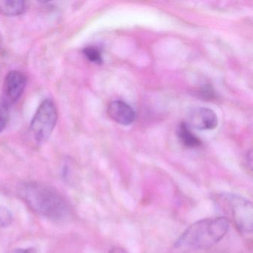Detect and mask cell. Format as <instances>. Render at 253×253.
<instances>
[{
  "label": "cell",
  "instance_id": "5",
  "mask_svg": "<svg viewBox=\"0 0 253 253\" xmlns=\"http://www.w3.org/2000/svg\"><path fill=\"white\" fill-rule=\"evenodd\" d=\"M27 78L23 72L11 71L5 77L4 82V94L7 100L11 103L17 101L24 91Z\"/></svg>",
  "mask_w": 253,
  "mask_h": 253
},
{
  "label": "cell",
  "instance_id": "13",
  "mask_svg": "<svg viewBox=\"0 0 253 253\" xmlns=\"http://www.w3.org/2000/svg\"><path fill=\"white\" fill-rule=\"evenodd\" d=\"M9 253H38L36 249L34 247H29L26 249H16L13 251L10 252Z\"/></svg>",
  "mask_w": 253,
  "mask_h": 253
},
{
  "label": "cell",
  "instance_id": "12",
  "mask_svg": "<svg viewBox=\"0 0 253 253\" xmlns=\"http://www.w3.org/2000/svg\"><path fill=\"white\" fill-rule=\"evenodd\" d=\"M12 221L11 212L3 207H0V227L8 226Z\"/></svg>",
  "mask_w": 253,
  "mask_h": 253
},
{
  "label": "cell",
  "instance_id": "8",
  "mask_svg": "<svg viewBox=\"0 0 253 253\" xmlns=\"http://www.w3.org/2000/svg\"><path fill=\"white\" fill-rule=\"evenodd\" d=\"M177 134L180 142L186 147L196 148L201 146V140L190 131L189 126L185 123L180 124Z\"/></svg>",
  "mask_w": 253,
  "mask_h": 253
},
{
  "label": "cell",
  "instance_id": "14",
  "mask_svg": "<svg viewBox=\"0 0 253 253\" xmlns=\"http://www.w3.org/2000/svg\"><path fill=\"white\" fill-rule=\"evenodd\" d=\"M109 253H128L126 250H124V249L121 248V247H114L112 250H110V251L109 252Z\"/></svg>",
  "mask_w": 253,
  "mask_h": 253
},
{
  "label": "cell",
  "instance_id": "6",
  "mask_svg": "<svg viewBox=\"0 0 253 253\" xmlns=\"http://www.w3.org/2000/svg\"><path fill=\"white\" fill-rule=\"evenodd\" d=\"M107 112L113 121L121 125H129L134 122L136 118L132 108L122 100H115L109 103Z\"/></svg>",
  "mask_w": 253,
  "mask_h": 253
},
{
  "label": "cell",
  "instance_id": "2",
  "mask_svg": "<svg viewBox=\"0 0 253 253\" xmlns=\"http://www.w3.org/2000/svg\"><path fill=\"white\" fill-rule=\"evenodd\" d=\"M229 221L225 217H209L195 222L175 242L177 248L207 249L220 241L229 229Z\"/></svg>",
  "mask_w": 253,
  "mask_h": 253
},
{
  "label": "cell",
  "instance_id": "10",
  "mask_svg": "<svg viewBox=\"0 0 253 253\" xmlns=\"http://www.w3.org/2000/svg\"><path fill=\"white\" fill-rule=\"evenodd\" d=\"M84 54L91 63H96V64H101L103 63L101 52L97 47H86L84 49Z\"/></svg>",
  "mask_w": 253,
  "mask_h": 253
},
{
  "label": "cell",
  "instance_id": "15",
  "mask_svg": "<svg viewBox=\"0 0 253 253\" xmlns=\"http://www.w3.org/2000/svg\"><path fill=\"white\" fill-rule=\"evenodd\" d=\"M2 37H1V34H0V47H1V45H2Z\"/></svg>",
  "mask_w": 253,
  "mask_h": 253
},
{
  "label": "cell",
  "instance_id": "4",
  "mask_svg": "<svg viewBox=\"0 0 253 253\" xmlns=\"http://www.w3.org/2000/svg\"><path fill=\"white\" fill-rule=\"evenodd\" d=\"M57 120V109L54 102L50 99L44 100L31 123V131L35 140L39 143L46 141L55 127Z\"/></svg>",
  "mask_w": 253,
  "mask_h": 253
},
{
  "label": "cell",
  "instance_id": "1",
  "mask_svg": "<svg viewBox=\"0 0 253 253\" xmlns=\"http://www.w3.org/2000/svg\"><path fill=\"white\" fill-rule=\"evenodd\" d=\"M18 194L32 211L50 220H61L69 214L66 200L48 185L27 182L19 186Z\"/></svg>",
  "mask_w": 253,
  "mask_h": 253
},
{
  "label": "cell",
  "instance_id": "11",
  "mask_svg": "<svg viewBox=\"0 0 253 253\" xmlns=\"http://www.w3.org/2000/svg\"><path fill=\"white\" fill-rule=\"evenodd\" d=\"M9 118L8 106L4 102H0V132L5 128Z\"/></svg>",
  "mask_w": 253,
  "mask_h": 253
},
{
  "label": "cell",
  "instance_id": "9",
  "mask_svg": "<svg viewBox=\"0 0 253 253\" xmlns=\"http://www.w3.org/2000/svg\"><path fill=\"white\" fill-rule=\"evenodd\" d=\"M25 11L23 1H0V14L8 17H14L23 14Z\"/></svg>",
  "mask_w": 253,
  "mask_h": 253
},
{
  "label": "cell",
  "instance_id": "7",
  "mask_svg": "<svg viewBox=\"0 0 253 253\" xmlns=\"http://www.w3.org/2000/svg\"><path fill=\"white\" fill-rule=\"evenodd\" d=\"M190 124L201 130H211L217 125V118L214 112L207 108L196 109L190 116Z\"/></svg>",
  "mask_w": 253,
  "mask_h": 253
},
{
  "label": "cell",
  "instance_id": "3",
  "mask_svg": "<svg viewBox=\"0 0 253 253\" xmlns=\"http://www.w3.org/2000/svg\"><path fill=\"white\" fill-rule=\"evenodd\" d=\"M217 205L233 221L243 235H250L253 229V206L251 201L236 194L221 193L215 198Z\"/></svg>",
  "mask_w": 253,
  "mask_h": 253
}]
</instances>
